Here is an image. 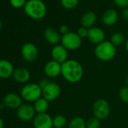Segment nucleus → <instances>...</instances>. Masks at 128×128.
I'll return each instance as SVG.
<instances>
[{"label":"nucleus","mask_w":128,"mask_h":128,"mask_svg":"<svg viewBox=\"0 0 128 128\" xmlns=\"http://www.w3.org/2000/svg\"><path fill=\"white\" fill-rule=\"evenodd\" d=\"M119 98L123 102L128 104V86H124L120 89Z\"/></svg>","instance_id":"nucleus-26"},{"label":"nucleus","mask_w":128,"mask_h":128,"mask_svg":"<svg viewBox=\"0 0 128 128\" xmlns=\"http://www.w3.org/2000/svg\"><path fill=\"white\" fill-rule=\"evenodd\" d=\"M61 67L62 64L52 60L46 62L44 66V72L48 78H56L61 75Z\"/></svg>","instance_id":"nucleus-12"},{"label":"nucleus","mask_w":128,"mask_h":128,"mask_svg":"<svg viewBox=\"0 0 128 128\" xmlns=\"http://www.w3.org/2000/svg\"><path fill=\"white\" fill-rule=\"evenodd\" d=\"M118 20V14L113 8L106 10L102 16V23L108 26L114 25L117 23Z\"/></svg>","instance_id":"nucleus-17"},{"label":"nucleus","mask_w":128,"mask_h":128,"mask_svg":"<svg viewBox=\"0 0 128 128\" xmlns=\"http://www.w3.org/2000/svg\"><path fill=\"white\" fill-rule=\"evenodd\" d=\"M25 14L33 20H42L47 14V8L42 0H29L24 6Z\"/></svg>","instance_id":"nucleus-2"},{"label":"nucleus","mask_w":128,"mask_h":128,"mask_svg":"<svg viewBox=\"0 0 128 128\" xmlns=\"http://www.w3.org/2000/svg\"><path fill=\"white\" fill-rule=\"evenodd\" d=\"M94 116L99 120L106 119L111 112V108L108 102L104 99H98L93 104Z\"/></svg>","instance_id":"nucleus-5"},{"label":"nucleus","mask_w":128,"mask_h":128,"mask_svg":"<svg viewBox=\"0 0 128 128\" xmlns=\"http://www.w3.org/2000/svg\"><path fill=\"white\" fill-rule=\"evenodd\" d=\"M67 118L65 115L58 114L53 118V125L55 128H64L67 125Z\"/></svg>","instance_id":"nucleus-21"},{"label":"nucleus","mask_w":128,"mask_h":128,"mask_svg":"<svg viewBox=\"0 0 128 128\" xmlns=\"http://www.w3.org/2000/svg\"><path fill=\"white\" fill-rule=\"evenodd\" d=\"M33 107L36 114L47 113V111L49 108V101L42 96L36 102H34Z\"/></svg>","instance_id":"nucleus-20"},{"label":"nucleus","mask_w":128,"mask_h":128,"mask_svg":"<svg viewBox=\"0 0 128 128\" xmlns=\"http://www.w3.org/2000/svg\"><path fill=\"white\" fill-rule=\"evenodd\" d=\"M51 57L52 60L62 64L68 60V50L62 44H56L51 49Z\"/></svg>","instance_id":"nucleus-11"},{"label":"nucleus","mask_w":128,"mask_h":128,"mask_svg":"<svg viewBox=\"0 0 128 128\" xmlns=\"http://www.w3.org/2000/svg\"><path fill=\"white\" fill-rule=\"evenodd\" d=\"M2 101L3 104L11 109H18L23 104L21 96L14 93H9L6 94Z\"/></svg>","instance_id":"nucleus-14"},{"label":"nucleus","mask_w":128,"mask_h":128,"mask_svg":"<svg viewBox=\"0 0 128 128\" xmlns=\"http://www.w3.org/2000/svg\"><path fill=\"white\" fill-rule=\"evenodd\" d=\"M26 3V0H10L11 6L15 8H20L23 6H25Z\"/></svg>","instance_id":"nucleus-27"},{"label":"nucleus","mask_w":128,"mask_h":128,"mask_svg":"<svg viewBox=\"0 0 128 128\" xmlns=\"http://www.w3.org/2000/svg\"><path fill=\"white\" fill-rule=\"evenodd\" d=\"M77 34L82 38H85V37H88V29L87 28H84L83 26L80 27L78 30H77Z\"/></svg>","instance_id":"nucleus-29"},{"label":"nucleus","mask_w":128,"mask_h":128,"mask_svg":"<svg viewBox=\"0 0 128 128\" xmlns=\"http://www.w3.org/2000/svg\"><path fill=\"white\" fill-rule=\"evenodd\" d=\"M115 6L121 8H126L128 7V0H113Z\"/></svg>","instance_id":"nucleus-28"},{"label":"nucleus","mask_w":128,"mask_h":128,"mask_svg":"<svg viewBox=\"0 0 128 128\" xmlns=\"http://www.w3.org/2000/svg\"><path fill=\"white\" fill-rule=\"evenodd\" d=\"M124 83H125V86H128V76L125 77V79H124Z\"/></svg>","instance_id":"nucleus-34"},{"label":"nucleus","mask_w":128,"mask_h":128,"mask_svg":"<svg viewBox=\"0 0 128 128\" xmlns=\"http://www.w3.org/2000/svg\"><path fill=\"white\" fill-rule=\"evenodd\" d=\"M87 128H100V120L96 117H92L86 121Z\"/></svg>","instance_id":"nucleus-25"},{"label":"nucleus","mask_w":128,"mask_h":128,"mask_svg":"<svg viewBox=\"0 0 128 128\" xmlns=\"http://www.w3.org/2000/svg\"><path fill=\"white\" fill-rule=\"evenodd\" d=\"M68 128H87L86 121L82 117H75L70 121Z\"/></svg>","instance_id":"nucleus-22"},{"label":"nucleus","mask_w":128,"mask_h":128,"mask_svg":"<svg viewBox=\"0 0 128 128\" xmlns=\"http://www.w3.org/2000/svg\"><path fill=\"white\" fill-rule=\"evenodd\" d=\"M61 76L70 83H78L84 76L83 66L76 60H68L62 64Z\"/></svg>","instance_id":"nucleus-1"},{"label":"nucleus","mask_w":128,"mask_h":128,"mask_svg":"<svg viewBox=\"0 0 128 128\" xmlns=\"http://www.w3.org/2000/svg\"><path fill=\"white\" fill-rule=\"evenodd\" d=\"M12 76L17 82L26 83L30 80L31 75L27 69L24 67H18L14 70Z\"/></svg>","instance_id":"nucleus-18"},{"label":"nucleus","mask_w":128,"mask_h":128,"mask_svg":"<svg viewBox=\"0 0 128 128\" xmlns=\"http://www.w3.org/2000/svg\"><path fill=\"white\" fill-rule=\"evenodd\" d=\"M61 94V88L59 84L50 82L44 88H42V97L48 101L51 102L56 100Z\"/></svg>","instance_id":"nucleus-7"},{"label":"nucleus","mask_w":128,"mask_h":128,"mask_svg":"<svg viewBox=\"0 0 128 128\" xmlns=\"http://www.w3.org/2000/svg\"><path fill=\"white\" fill-rule=\"evenodd\" d=\"M116 47L110 41H104L96 45L94 49L95 56L100 61L108 62L114 59L116 55Z\"/></svg>","instance_id":"nucleus-3"},{"label":"nucleus","mask_w":128,"mask_h":128,"mask_svg":"<svg viewBox=\"0 0 128 128\" xmlns=\"http://www.w3.org/2000/svg\"><path fill=\"white\" fill-rule=\"evenodd\" d=\"M82 44V38L77 32H70L66 35L62 36L61 44L67 50H76L78 49Z\"/></svg>","instance_id":"nucleus-6"},{"label":"nucleus","mask_w":128,"mask_h":128,"mask_svg":"<svg viewBox=\"0 0 128 128\" xmlns=\"http://www.w3.org/2000/svg\"><path fill=\"white\" fill-rule=\"evenodd\" d=\"M1 29H2V21L0 20V30H1Z\"/></svg>","instance_id":"nucleus-36"},{"label":"nucleus","mask_w":128,"mask_h":128,"mask_svg":"<svg viewBox=\"0 0 128 128\" xmlns=\"http://www.w3.org/2000/svg\"><path fill=\"white\" fill-rule=\"evenodd\" d=\"M14 69L12 63L8 60H0V78L6 79L13 76Z\"/></svg>","instance_id":"nucleus-16"},{"label":"nucleus","mask_w":128,"mask_h":128,"mask_svg":"<svg viewBox=\"0 0 128 128\" xmlns=\"http://www.w3.org/2000/svg\"><path fill=\"white\" fill-rule=\"evenodd\" d=\"M87 38L90 42L97 45L105 41L106 34L102 29L94 26L90 29H88V34Z\"/></svg>","instance_id":"nucleus-13"},{"label":"nucleus","mask_w":128,"mask_h":128,"mask_svg":"<svg viewBox=\"0 0 128 128\" xmlns=\"http://www.w3.org/2000/svg\"><path fill=\"white\" fill-rule=\"evenodd\" d=\"M96 20V15L94 12L89 11L85 12L82 17V25L83 27L87 29H90L94 27Z\"/></svg>","instance_id":"nucleus-19"},{"label":"nucleus","mask_w":128,"mask_h":128,"mask_svg":"<svg viewBox=\"0 0 128 128\" xmlns=\"http://www.w3.org/2000/svg\"><path fill=\"white\" fill-rule=\"evenodd\" d=\"M0 128H4V120L2 118H0Z\"/></svg>","instance_id":"nucleus-33"},{"label":"nucleus","mask_w":128,"mask_h":128,"mask_svg":"<svg viewBox=\"0 0 128 128\" xmlns=\"http://www.w3.org/2000/svg\"><path fill=\"white\" fill-rule=\"evenodd\" d=\"M59 32H60V34H62V36H63V35L67 34V33L70 32V29H69V26H66V25H65V24H62V25H61V26H60V28H59Z\"/></svg>","instance_id":"nucleus-30"},{"label":"nucleus","mask_w":128,"mask_h":128,"mask_svg":"<svg viewBox=\"0 0 128 128\" xmlns=\"http://www.w3.org/2000/svg\"><path fill=\"white\" fill-rule=\"evenodd\" d=\"M110 42L115 47H117V46H120V45L123 44L124 43H125L126 41H125V37H124V34L120 32H117L112 35Z\"/></svg>","instance_id":"nucleus-23"},{"label":"nucleus","mask_w":128,"mask_h":128,"mask_svg":"<svg viewBox=\"0 0 128 128\" xmlns=\"http://www.w3.org/2000/svg\"><path fill=\"white\" fill-rule=\"evenodd\" d=\"M20 96L28 102H34L42 96V89L38 84H26L20 90Z\"/></svg>","instance_id":"nucleus-4"},{"label":"nucleus","mask_w":128,"mask_h":128,"mask_svg":"<svg viewBox=\"0 0 128 128\" xmlns=\"http://www.w3.org/2000/svg\"><path fill=\"white\" fill-rule=\"evenodd\" d=\"M122 18L124 20L128 21V7L124 8V10L122 11Z\"/></svg>","instance_id":"nucleus-32"},{"label":"nucleus","mask_w":128,"mask_h":128,"mask_svg":"<svg viewBox=\"0 0 128 128\" xmlns=\"http://www.w3.org/2000/svg\"><path fill=\"white\" fill-rule=\"evenodd\" d=\"M20 53L24 60L28 62L36 61L38 56V50L37 47L31 42L25 43L21 48Z\"/></svg>","instance_id":"nucleus-8"},{"label":"nucleus","mask_w":128,"mask_h":128,"mask_svg":"<svg viewBox=\"0 0 128 128\" xmlns=\"http://www.w3.org/2000/svg\"><path fill=\"white\" fill-rule=\"evenodd\" d=\"M35 128H53V118L48 113L36 114L32 120Z\"/></svg>","instance_id":"nucleus-10"},{"label":"nucleus","mask_w":128,"mask_h":128,"mask_svg":"<svg viewBox=\"0 0 128 128\" xmlns=\"http://www.w3.org/2000/svg\"><path fill=\"white\" fill-rule=\"evenodd\" d=\"M125 49H126V50L128 52V38H127V40H126V42H125Z\"/></svg>","instance_id":"nucleus-35"},{"label":"nucleus","mask_w":128,"mask_h":128,"mask_svg":"<svg viewBox=\"0 0 128 128\" xmlns=\"http://www.w3.org/2000/svg\"><path fill=\"white\" fill-rule=\"evenodd\" d=\"M36 112L33 106L30 103H24L17 109V116L18 118L24 122L30 121L33 120Z\"/></svg>","instance_id":"nucleus-9"},{"label":"nucleus","mask_w":128,"mask_h":128,"mask_svg":"<svg viewBox=\"0 0 128 128\" xmlns=\"http://www.w3.org/2000/svg\"><path fill=\"white\" fill-rule=\"evenodd\" d=\"M44 37L48 43L54 46L59 44V43L61 42L62 38L60 32L52 27H48L44 30Z\"/></svg>","instance_id":"nucleus-15"},{"label":"nucleus","mask_w":128,"mask_h":128,"mask_svg":"<svg viewBox=\"0 0 128 128\" xmlns=\"http://www.w3.org/2000/svg\"><path fill=\"white\" fill-rule=\"evenodd\" d=\"M78 2L79 0H60L61 6L68 10L76 8L78 5Z\"/></svg>","instance_id":"nucleus-24"},{"label":"nucleus","mask_w":128,"mask_h":128,"mask_svg":"<svg viewBox=\"0 0 128 128\" xmlns=\"http://www.w3.org/2000/svg\"><path fill=\"white\" fill-rule=\"evenodd\" d=\"M50 82V81H49L48 78H42V79L40 81V82L38 83V84H39V86H40V87L42 88H42H44Z\"/></svg>","instance_id":"nucleus-31"}]
</instances>
